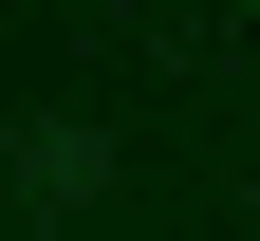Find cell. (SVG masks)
I'll return each mask as SVG.
<instances>
[{
	"instance_id": "obj_1",
	"label": "cell",
	"mask_w": 260,
	"mask_h": 241,
	"mask_svg": "<svg viewBox=\"0 0 260 241\" xmlns=\"http://www.w3.org/2000/svg\"><path fill=\"white\" fill-rule=\"evenodd\" d=\"M19 186H38V204H93V186H112V149H93V130H38V149H19Z\"/></svg>"
}]
</instances>
